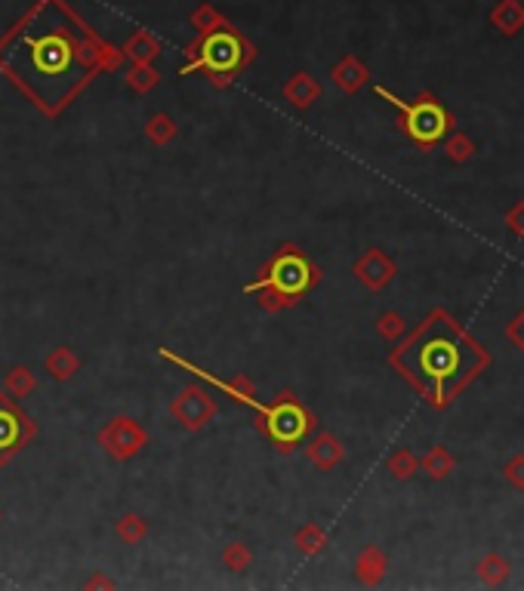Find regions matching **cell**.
<instances>
[{"label": "cell", "instance_id": "obj_1", "mask_svg": "<svg viewBox=\"0 0 524 591\" xmlns=\"http://www.w3.org/2000/svg\"><path fill=\"white\" fill-rule=\"evenodd\" d=\"M389 360L429 407L447 409L494 358L454 314L435 308Z\"/></svg>", "mask_w": 524, "mask_h": 591}, {"label": "cell", "instance_id": "obj_2", "mask_svg": "<svg viewBox=\"0 0 524 591\" xmlns=\"http://www.w3.org/2000/svg\"><path fill=\"white\" fill-rule=\"evenodd\" d=\"M160 358H167V360H173V364L192 369V373L198 376V379H204V382H210V385L223 388V392H228L234 401H241V404L257 407L259 413L266 416L268 432H272V438L281 443V449H291L293 443L302 441V434H306L308 428H312V416H308L299 404H291V401H287V404H281V407H274V409L262 407L259 401H257V394H253V385L244 379V376H238V379H232V382L217 379V376H210L207 369H201V367L188 364V360H183V358H176V354H173L170 348H160Z\"/></svg>", "mask_w": 524, "mask_h": 591}, {"label": "cell", "instance_id": "obj_3", "mask_svg": "<svg viewBox=\"0 0 524 591\" xmlns=\"http://www.w3.org/2000/svg\"><path fill=\"white\" fill-rule=\"evenodd\" d=\"M376 96L386 99V102H392L395 109H398L401 126H405L407 139H413L420 148L438 145L441 139L454 130V114H450L435 96H429V93H422L416 102H405V99H398L395 93H389L386 86H376Z\"/></svg>", "mask_w": 524, "mask_h": 591}, {"label": "cell", "instance_id": "obj_4", "mask_svg": "<svg viewBox=\"0 0 524 591\" xmlns=\"http://www.w3.org/2000/svg\"><path fill=\"white\" fill-rule=\"evenodd\" d=\"M312 284H315V268L308 265V262L302 259L297 250H287V253H281V256L272 262V271H268L266 278L247 287V293H257V290H266V287H268V290L284 296L287 302H293L297 296L306 293Z\"/></svg>", "mask_w": 524, "mask_h": 591}, {"label": "cell", "instance_id": "obj_5", "mask_svg": "<svg viewBox=\"0 0 524 591\" xmlns=\"http://www.w3.org/2000/svg\"><path fill=\"white\" fill-rule=\"evenodd\" d=\"M244 62V44L232 31H213L210 37L201 44V53L194 62H188L179 74H192L207 69L210 74H232Z\"/></svg>", "mask_w": 524, "mask_h": 591}, {"label": "cell", "instance_id": "obj_6", "mask_svg": "<svg viewBox=\"0 0 524 591\" xmlns=\"http://www.w3.org/2000/svg\"><path fill=\"white\" fill-rule=\"evenodd\" d=\"M170 413L176 416V422L183 428H188V432H198V428H204L207 422L213 419L217 404H213L210 394L201 392V388H183L179 398L170 404Z\"/></svg>", "mask_w": 524, "mask_h": 591}, {"label": "cell", "instance_id": "obj_7", "mask_svg": "<svg viewBox=\"0 0 524 591\" xmlns=\"http://www.w3.org/2000/svg\"><path fill=\"white\" fill-rule=\"evenodd\" d=\"M99 443L109 449L114 459H130V456H136L139 449L145 447V432L133 419L120 416V419H111L109 425L102 428Z\"/></svg>", "mask_w": 524, "mask_h": 591}, {"label": "cell", "instance_id": "obj_8", "mask_svg": "<svg viewBox=\"0 0 524 591\" xmlns=\"http://www.w3.org/2000/svg\"><path fill=\"white\" fill-rule=\"evenodd\" d=\"M352 271H355V278H358L361 284L367 287V290L380 293V290H386V287L395 280V274H398V265H395L392 256H386L380 247H371L364 256L355 262Z\"/></svg>", "mask_w": 524, "mask_h": 591}, {"label": "cell", "instance_id": "obj_9", "mask_svg": "<svg viewBox=\"0 0 524 591\" xmlns=\"http://www.w3.org/2000/svg\"><path fill=\"white\" fill-rule=\"evenodd\" d=\"M31 59H35V69L44 74H59L71 65V44L62 35H46V37H31Z\"/></svg>", "mask_w": 524, "mask_h": 591}, {"label": "cell", "instance_id": "obj_10", "mask_svg": "<svg viewBox=\"0 0 524 591\" xmlns=\"http://www.w3.org/2000/svg\"><path fill=\"white\" fill-rule=\"evenodd\" d=\"M342 456H346V447L327 432H321L318 438L308 443V462H312L318 472H331V468H337L342 462Z\"/></svg>", "mask_w": 524, "mask_h": 591}, {"label": "cell", "instance_id": "obj_11", "mask_svg": "<svg viewBox=\"0 0 524 591\" xmlns=\"http://www.w3.org/2000/svg\"><path fill=\"white\" fill-rule=\"evenodd\" d=\"M420 472L426 474L429 481H447L450 474L456 472L454 453H450L447 447H441V443H435V447H429L426 453L420 456Z\"/></svg>", "mask_w": 524, "mask_h": 591}, {"label": "cell", "instance_id": "obj_12", "mask_svg": "<svg viewBox=\"0 0 524 591\" xmlns=\"http://www.w3.org/2000/svg\"><path fill=\"white\" fill-rule=\"evenodd\" d=\"M386 570H389V557L376 546H367L364 552L358 555V561H355V576H358L364 586H380Z\"/></svg>", "mask_w": 524, "mask_h": 591}, {"label": "cell", "instance_id": "obj_13", "mask_svg": "<svg viewBox=\"0 0 524 591\" xmlns=\"http://www.w3.org/2000/svg\"><path fill=\"white\" fill-rule=\"evenodd\" d=\"M333 84L340 86L342 93H358L361 86L367 84V77H371V71L364 69V65L358 62V59H342V62L337 65V69H333Z\"/></svg>", "mask_w": 524, "mask_h": 591}, {"label": "cell", "instance_id": "obj_14", "mask_svg": "<svg viewBox=\"0 0 524 591\" xmlns=\"http://www.w3.org/2000/svg\"><path fill=\"white\" fill-rule=\"evenodd\" d=\"M318 84H315V77L312 74H306V71H299V74H293L291 77V84L284 86V96H287V102L293 105V109H308V105L318 99Z\"/></svg>", "mask_w": 524, "mask_h": 591}, {"label": "cell", "instance_id": "obj_15", "mask_svg": "<svg viewBox=\"0 0 524 591\" xmlns=\"http://www.w3.org/2000/svg\"><path fill=\"white\" fill-rule=\"evenodd\" d=\"M44 367H46V373H50L53 379L65 382V379H71V376H75L78 369H80V360H78V354L71 352L69 345H59V348H53V352L46 354Z\"/></svg>", "mask_w": 524, "mask_h": 591}, {"label": "cell", "instance_id": "obj_16", "mask_svg": "<svg viewBox=\"0 0 524 591\" xmlns=\"http://www.w3.org/2000/svg\"><path fill=\"white\" fill-rule=\"evenodd\" d=\"M490 19H494V25L503 31V35L515 37L524 25V6L519 4V0H500V6H496Z\"/></svg>", "mask_w": 524, "mask_h": 591}, {"label": "cell", "instance_id": "obj_17", "mask_svg": "<svg viewBox=\"0 0 524 591\" xmlns=\"http://www.w3.org/2000/svg\"><path fill=\"white\" fill-rule=\"evenodd\" d=\"M509 573H512V563H509L503 555H496V552L485 555V561L479 563V579L490 588L503 586V582L509 579Z\"/></svg>", "mask_w": 524, "mask_h": 591}, {"label": "cell", "instance_id": "obj_18", "mask_svg": "<svg viewBox=\"0 0 524 591\" xmlns=\"http://www.w3.org/2000/svg\"><path fill=\"white\" fill-rule=\"evenodd\" d=\"M445 151H447V160L450 164H469V160L475 158V142H472V136L469 133H463V130H450L447 136H445Z\"/></svg>", "mask_w": 524, "mask_h": 591}, {"label": "cell", "instance_id": "obj_19", "mask_svg": "<svg viewBox=\"0 0 524 591\" xmlns=\"http://www.w3.org/2000/svg\"><path fill=\"white\" fill-rule=\"evenodd\" d=\"M386 468L395 481H411L413 474L420 472V456H413V449H407V447H398L389 456Z\"/></svg>", "mask_w": 524, "mask_h": 591}, {"label": "cell", "instance_id": "obj_20", "mask_svg": "<svg viewBox=\"0 0 524 591\" xmlns=\"http://www.w3.org/2000/svg\"><path fill=\"white\" fill-rule=\"evenodd\" d=\"M293 542H297V548L302 555H321L327 548V533L318 527V523H306V527L297 530Z\"/></svg>", "mask_w": 524, "mask_h": 591}, {"label": "cell", "instance_id": "obj_21", "mask_svg": "<svg viewBox=\"0 0 524 591\" xmlns=\"http://www.w3.org/2000/svg\"><path fill=\"white\" fill-rule=\"evenodd\" d=\"M19 441H22V416L0 404V449H10Z\"/></svg>", "mask_w": 524, "mask_h": 591}, {"label": "cell", "instance_id": "obj_22", "mask_svg": "<svg viewBox=\"0 0 524 591\" xmlns=\"http://www.w3.org/2000/svg\"><path fill=\"white\" fill-rule=\"evenodd\" d=\"M145 521L139 514H124L118 521V527H114V533H118L120 542H127V546H136V542L145 539Z\"/></svg>", "mask_w": 524, "mask_h": 591}, {"label": "cell", "instance_id": "obj_23", "mask_svg": "<svg viewBox=\"0 0 524 591\" xmlns=\"http://www.w3.org/2000/svg\"><path fill=\"white\" fill-rule=\"evenodd\" d=\"M145 136H149L154 145H167L176 136V124L170 120V114H154L149 124H145Z\"/></svg>", "mask_w": 524, "mask_h": 591}, {"label": "cell", "instance_id": "obj_24", "mask_svg": "<svg viewBox=\"0 0 524 591\" xmlns=\"http://www.w3.org/2000/svg\"><path fill=\"white\" fill-rule=\"evenodd\" d=\"M376 333H380L386 342H398L401 336L407 333V320L401 318L398 312H386V314H380V320H376Z\"/></svg>", "mask_w": 524, "mask_h": 591}, {"label": "cell", "instance_id": "obj_25", "mask_svg": "<svg viewBox=\"0 0 524 591\" xmlns=\"http://www.w3.org/2000/svg\"><path fill=\"white\" fill-rule=\"evenodd\" d=\"M223 563L232 570V573H244V570L253 563V552L244 546V542H232V546L223 552Z\"/></svg>", "mask_w": 524, "mask_h": 591}, {"label": "cell", "instance_id": "obj_26", "mask_svg": "<svg viewBox=\"0 0 524 591\" xmlns=\"http://www.w3.org/2000/svg\"><path fill=\"white\" fill-rule=\"evenodd\" d=\"M4 385H6V392H10L12 398H25V394H29V392H35V385H37V382H35V376H31L29 369L16 367L10 376H6V382H4Z\"/></svg>", "mask_w": 524, "mask_h": 591}, {"label": "cell", "instance_id": "obj_27", "mask_svg": "<svg viewBox=\"0 0 524 591\" xmlns=\"http://www.w3.org/2000/svg\"><path fill=\"white\" fill-rule=\"evenodd\" d=\"M503 478H506V483L512 490L524 493V453H515L512 459L503 466Z\"/></svg>", "mask_w": 524, "mask_h": 591}, {"label": "cell", "instance_id": "obj_28", "mask_svg": "<svg viewBox=\"0 0 524 591\" xmlns=\"http://www.w3.org/2000/svg\"><path fill=\"white\" fill-rule=\"evenodd\" d=\"M127 84H130L136 93H149L151 86L158 84V74H154L151 69H145V62H143L139 69H133L130 74H127Z\"/></svg>", "mask_w": 524, "mask_h": 591}, {"label": "cell", "instance_id": "obj_29", "mask_svg": "<svg viewBox=\"0 0 524 591\" xmlns=\"http://www.w3.org/2000/svg\"><path fill=\"white\" fill-rule=\"evenodd\" d=\"M503 336L509 339V345L519 348V352H524V308H519V312H515V318L506 324Z\"/></svg>", "mask_w": 524, "mask_h": 591}, {"label": "cell", "instance_id": "obj_30", "mask_svg": "<svg viewBox=\"0 0 524 591\" xmlns=\"http://www.w3.org/2000/svg\"><path fill=\"white\" fill-rule=\"evenodd\" d=\"M506 228L515 234L519 240H524V200H515L512 210L506 213Z\"/></svg>", "mask_w": 524, "mask_h": 591}, {"label": "cell", "instance_id": "obj_31", "mask_svg": "<svg viewBox=\"0 0 524 591\" xmlns=\"http://www.w3.org/2000/svg\"><path fill=\"white\" fill-rule=\"evenodd\" d=\"M130 56H133V59H139V62H149V59L158 56V46L149 44V40H145V37H136V40H133V44H130Z\"/></svg>", "mask_w": 524, "mask_h": 591}, {"label": "cell", "instance_id": "obj_32", "mask_svg": "<svg viewBox=\"0 0 524 591\" xmlns=\"http://www.w3.org/2000/svg\"><path fill=\"white\" fill-rule=\"evenodd\" d=\"M96 586H102V588H111V579H93V582H90V588H96Z\"/></svg>", "mask_w": 524, "mask_h": 591}]
</instances>
